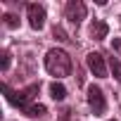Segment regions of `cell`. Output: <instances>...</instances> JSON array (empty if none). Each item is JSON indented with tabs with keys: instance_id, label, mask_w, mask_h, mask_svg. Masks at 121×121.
Returning a JSON list of instances; mask_svg holds the SVG:
<instances>
[{
	"instance_id": "4",
	"label": "cell",
	"mask_w": 121,
	"mask_h": 121,
	"mask_svg": "<svg viewBox=\"0 0 121 121\" xmlns=\"http://www.w3.org/2000/svg\"><path fill=\"white\" fill-rule=\"evenodd\" d=\"M86 14H88V10H86V5L81 3V0H69V3L64 5V17H67L74 26H78V24L86 19Z\"/></svg>"
},
{
	"instance_id": "8",
	"label": "cell",
	"mask_w": 121,
	"mask_h": 121,
	"mask_svg": "<svg viewBox=\"0 0 121 121\" xmlns=\"http://www.w3.org/2000/svg\"><path fill=\"white\" fill-rule=\"evenodd\" d=\"M50 97L57 100V102H62V100L67 97V88H64L62 83H57V81H55V83L50 86Z\"/></svg>"
},
{
	"instance_id": "6",
	"label": "cell",
	"mask_w": 121,
	"mask_h": 121,
	"mask_svg": "<svg viewBox=\"0 0 121 121\" xmlns=\"http://www.w3.org/2000/svg\"><path fill=\"white\" fill-rule=\"evenodd\" d=\"M86 64L95 74V78H107V64H104V57L100 52H88L86 55Z\"/></svg>"
},
{
	"instance_id": "5",
	"label": "cell",
	"mask_w": 121,
	"mask_h": 121,
	"mask_svg": "<svg viewBox=\"0 0 121 121\" xmlns=\"http://www.w3.org/2000/svg\"><path fill=\"white\" fill-rule=\"evenodd\" d=\"M26 17H29L31 29L40 31V29L45 26V7H43L40 3H29V5H26Z\"/></svg>"
},
{
	"instance_id": "10",
	"label": "cell",
	"mask_w": 121,
	"mask_h": 121,
	"mask_svg": "<svg viewBox=\"0 0 121 121\" xmlns=\"http://www.w3.org/2000/svg\"><path fill=\"white\" fill-rule=\"evenodd\" d=\"M109 69H112V74H114V78L121 83V62L116 57H109Z\"/></svg>"
},
{
	"instance_id": "3",
	"label": "cell",
	"mask_w": 121,
	"mask_h": 121,
	"mask_svg": "<svg viewBox=\"0 0 121 121\" xmlns=\"http://www.w3.org/2000/svg\"><path fill=\"white\" fill-rule=\"evenodd\" d=\"M88 107H90V112H93L95 116H102V114L107 112L104 93H102V88H100V86H95V83H90V86H88Z\"/></svg>"
},
{
	"instance_id": "2",
	"label": "cell",
	"mask_w": 121,
	"mask_h": 121,
	"mask_svg": "<svg viewBox=\"0 0 121 121\" xmlns=\"http://www.w3.org/2000/svg\"><path fill=\"white\" fill-rule=\"evenodd\" d=\"M3 93H5V100L12 104V107H17V109H26V107H31L33 104V97L40 93V83H31L29 88H24V90H12L7 83L3 86Z\"/></svg>"
},
{
	"instance_id": "11",
	"label": "cell",
	"mask_w": 121,
	"mask_h": 121,
	"mask_svg": "<svg viewBox=\"0 0 121 121\" xmlns=\"http://www.w3.org/2000/svg\"><path fill=\"white\" fill-rule=\"evenodd\" d=\"M3 22H5L7 29H17V26H19V19H17V14H12V12H7V14L3 17Z\"/></svg>"
},
{
	"instance_id": "9",
	"label": "cell",
	"mask_w": 121,
	"mask_h": 121,
	"mask_svg": "<svg viewBox=\"0 0 121 121\" xmlns=\"http://www.w3.org/2000/svg\"><path fill=\"white\" fill-rule=\"evenodd\" d=\"M24 114H26V116L38 119V116H45V114H48V109H45V104H40V102L36 104V102H33L31 107H26V109H24Z\"/></svg>"
},
{
	"instance_id": "7",
	"label": "cell",
	"mask_w": 121,
	"mask_h": 121,
	"mask_svg": "<svg viewBox=\"0 0 121 121\" xmlns=\"http://www.w3.org/2000/svg\"><path fill=\"white\" fill-rule=\"evenodd\" d=\"M107 33H109V26H107L104 22L95 19V22H93V26H90V38H93V40H104V38H107Z\"/></svg>"
},
{
	"instance_id": "1",
	"label": "cell",
	"mask_w": 121,
	"mask_h": 121,
	"mask_svg": "<svg viewBox=\"0 0 121 121\" xmlns=\"http://www.w3.org/2000/svg\"><path fill=\"white\" fill-rule=\"evenodd\" d=\"M45 69H48L50 76H57V78L69 76L71 74V57H69V52L62 50V48L48 50V55H45Z\"/></svg>"
},
{
	"instance_id": "14",
	"label": "cell",
	"mask_w": 121,
	"mask_h": 121,
	"mask_svg": "<svg viewBox=\"0 0 121 121\" xmlns=\"http://www.w3.org/2000/svg\"><path fill=\"white\" fill-rule=\"evenodd\" d=\"M112 50L121 55V40H119V38H114V40H112Z\"/></svg>"
},
{
	"instance_id": "13",
	"label": "cell",
	"mask_w": 121,
	"mask_h": 121,
	"mask_svg": "<svg viewBox=\"0 0 121 121\" xmlns=\"http://www.w3.org/2000/svg\"><path fill=\"white\" fill-rule=\"evenodd\" d=\"M52 36H55V38H57V40H62V43H67V40H69V38H67V33H64V29H62V26H55V29H52Z\"/></svg>"
},
{
	"instance_id": "12",
	"label": "cell",
	"mask_w": 121,
	"mask_h": 121,
	"mask_svg": "<svg viewBox=\"0 0 121 121\" xmlns=\"http://www.w3.org/2000/svg\"><path fill=\"white\" fill-rule=\"evenodd\" d=\"M10 62H12V55H10V50H3V64H0V69H3L5 74H7V69H10Z\"/></svg>"
}]
</instances>
